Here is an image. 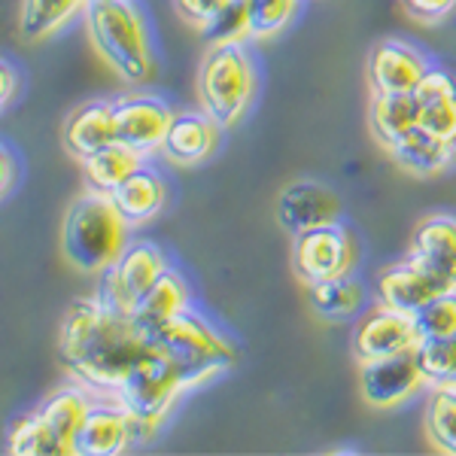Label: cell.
I'll use <instances>...</instances> for the list:
<instances>
[{"label":"cell","instance_id":"9a60e30c","mask_svg":"<svg viewBox=\"0 0 456 456\" xmlns=\"http://www.w3.org/2000/svg\"><path fill=\"white\" fill-rule=\"evenodd\" d=\"M429 70V61L404 40H380L369 53V86L374 94L417 92Z\"/></svg>","mask_w":456,"mask_h":456},{"label":"cell","instance_id":"3957f363","mask_svg":"<svg viewBox=\"0 0 456 456\" xmlns=\"http://www.w3.org/2000/svg\"><path fill=\"white\" fill-rule=\"evenodd\" d=\"M86 25L98 55L119 73V79L141 86L152 77L150 34L134 0H88Z\"/></svg>","mask_w":456,"mask_h":456},{"label":"cell","instance_id":"4fadbf2b","mask_svg":"<svg viewBox=\"0 0 456 456\" xmlns=\"http://www.w3.org/2000/svg\"><path fill=\"white\" fill-rule=\"evenodd\" d=\"M344 204L332 189L314 180H296L277 198V223L292 238L314 228L341 223Z\"/></svg>","mask_w":456,"mask_h":456},{"label":"cell","instance_id":"52a82bcc","mask_svg":"<svg viewBox=\"0 0 456 456\" xmlns=\"http://www.w3.org/2000/svg\"><path fill=\"white\" fill-rule=\"evenodd\" d=\"M186 389H195L189 374L167 356H161L159 350H152L150 344V353L137 359L134 369L125 374L122 387L116 389V399L131 411V417L141 423V429L150 438Z\"/></svg>","mask_w":456,"mask_h":456},{"label":"cell","instance_id":"d6a6232c","mask_svg":"<svg viewBox=\"0 0 456 456\" xmlns=\"http://www.w3.org/2000/svg\"><path fill=\"white\" fill-rule=\"evenodd\" d=\"M228 4H232V0H174V6L183 16V21H189V25L198 28V31L210 28Z\"/></svg>","mask_w":456,"mask_h":456},{"label":"cell","instance_id":"836d02e7","mask_svg":"<svg viewBox=\"0 0 456 456\" xmlns=\"http://www.w3.org/2000/svg\"><path fill=\"white\" fill-rule=\"evenodd\" d=\"M402 10L420 25H438L456 12V0H402Z\"/></svg>","mask_w":456,"mask_h":456},{"label":"cell","instance_id":"2e32d148","mask_svg":"<svg viewBox=\"0 0 456 456\" xmlns=\"http://www.w3.org/2000/svg\"><path fill=\"white\" fill-rule=\"evenodd\" d=\"M408 259L436 277L447 292H456V219L441 213L420 219L411 238Z\"/></svg>","mask_w":456,"mask_h":456},{"label":"cell","instance_id":"e0dca14e","mask_svg":"<svg viewBox=\"0 0 456 456\" xmlns=\"http://www.w3.org/2000/svg\"><path fill=\"white\" fill-rule=\"evenodd\" d=\"M444 286H441L436 277L426 274L417 262H399L393 268H387L384 274L378 277V298L380 305L393 307V311H402L408 316H414L417 311H423L429 301H436L438 296H444Z\"/></svg>","mask_w":456,"mask_h":456},{"label":"cell","instance_id":"d6986e66","mask_svg":"<svg viewBox=\"0 0 456 456\" xmlns=\"http://www.w3.org/2000/svg\"><path fill=\"white\" fill-rule=\"evenodd\" d=\"M219 125L210 119L208 113H180L174 116L171 128H167V137H165V152L174 165H201L213 156L219 143Z\"/></svg>","mask_w":456,"mask_h":456},{"label":"cell","instance_id":"7c38bea8","mask_svg":"<svg viewBox=\"0 0 456 456\" xmlns=\"http://www.w3.org/2000/svg\"><path fill=\"white\" fill-rule=\"evenodd\" d=\"M174 122L171 107L152 94H134L113 104V125H116V143L131 146L141 156H150L165 146L167 128Z\"/></svg>","mask_w":456,"mask_h":456},{"label":"cell","instance_id":"83f0119b","mask_svg":"<svg viewBox=\"0 0 456 456\" xmlns=\"http://www.w3.org/2000/svg\"><path fill=\"white\" fill-rule=\"evenodd\" d=\"M426 436L438 453L456 456V384H436L426 402Z\"/></svg>","mask_w":456,"mask_h":456},{"label":"cell","instance_id":"ac0fdd59","mask_svg":"<svg viewBox=\"0 0 456 456\" xmlns=\"http://www.w3.org/2000/svg\"><path fill=\"white\" fill-rule=\"evenodd\" d=\"M387 156L402 167V171L414 176H436L456 161V143L444 141V137L426 131L423 125L411 128L408 134L395 137V141L384 143Z\"/></svg>","mask_w":456,"mask_h":456},{"label":"cell","instance_id":"d590c367","mask_svg":"<svg viewBox=\"0 0 456 456\" xmlns=\"http://www.w3.org/2000/svg\"><path fill=\"white\" fill-rule=\"evenodd\" d=\"M12 183H16V159L10 146H4V198L12 195Z\"/></svg>","mask_w":456,"mask_h":456},{"label":"cell","instance_id":"5b68a950","mask_svg":"<svg viewBox=\"0 0 456 456\" xmlns=\"http://www.w3.org/2000/svg\"><path fill=\"white\" fill-rule=\"evenodd\" d=\"M150 344L152 350L167 356L174 365H180L195 387L219 378V374L238 362L234 344H228L192 307H186L183 314H176L167 322H161L159 329H152Z\"/></svg>","mask_w":456,"mask_h":456},{"label":"cell","instance_id":"6da1fadb","mask_svg":"<svg viewBox=\"0 0 456 456\" xmlns=\"http://www.w3.org/2000/svg\"><path fill=\"white\" fill-rule=\"evenodd\" d=\"M150 353V335L128 311L107 305L101 296L77 298L58 335V356L77 384L92 393H113L125 374Z\"/></svg>","mask_w":456,"mask_h":456},{"label":"cell","instance_id":"cb8c5ba5","mask_svg":"<svg viewBox=\"0 0 456 456\" xmlns=\"http://www.w3.org/2000/svg\"><path fill=\"white\" fill-rule=\"evenodd\" d=\"M141 165H143L141 152H134L125 143H110L104 150L94 152V156L83 159V176H86L88 189L113 195Z\"/></svg>","mask_w":456,"mask_h":456},{"label":"cell","instance_id":"7402d4cb","mask_svg":"<svg viewBox=\"0 0 456 456\" xmlns=\"http://www.w3.org/2000/svg\"><path fill=\"white\" fill-rule=\"evenodd\" d=\"M417 98H420V125L432 134L444 137L456 143V79L451 73L432 68L417 86Z\"/></svg>","mask_w":456,"mask_h":456},{"label":"cell","instance_id":"8992f818","mask_svg":"<svg viewBox=\"0 0 456 456\" xmlns=\"http://www.w3.org/2000/svg\"><path fill=\"white\" fill-rule=\"evenodd\" d=\"M256 94V70L240 40L216 43L198 70V101L219 128H234L244 119Z\"/></svg>","mask_w":456,"mask_h":456},{"label":"cell","instance_id":"4316f807","mask_svg":"<svg viewBox=\"0 0 456 456\" xmlns=\"http://www.w3.org/2000/svg\"><path fill=\"white\" fill-rule=\"evenodd\" d=\"M86 6L88 0H21L19 31L28 40H43V37L55 34L58 28L68 25Z\"/></svg>","mask_w":456,"mask_h":456},{"label":"cell","instance_id":"44dd1931","mask_svg":"<svg viewBox=\"0 0 456 456\" xmlns=\"http://www.w3.org/2000/svg\"><path fill=\"white\" fill-rule=\"evenodd\" d=\"M110 143H116V125L113 104H107V101H92V104L79 107L64 125V146L79 161L94 156Z\"/></svg>","mask_w":456,"mask_h":456},{"label":"cell","instance_id":"8fae6325","mask_svg":"<svg viewBox=\"0 0 456 456\" xmlns=\"http://www.w3.org/2000/svg\"><path fill=\"white\" fill-rule=\"evenodd\" d=\"M420 335L414 329V316L378 305L369 311L353 329V353L359 362H378V359L404 356L414 353Z\"/></svg>","mask_w":456,"mask_h":456},{"label":"cell","instance_id":"f546056e","mask_svg":"<svg viewBox=\"0 0 456 456\" xmlns=\"http://www.w3.org/2000/svg\"><path fill=\"white\" fill-rule=\"evenodd\" d=\"M298 0H247V16H249V37L253 40H268V37L281 34L296 16Z\"/></svg>","mask_w":456,"mask_h":456},{"label":"cell","instance_id":"7a4b0ae2","mask_svg":"<svg viewBox=\"0 0 456 456\" xmlns=\"http://www.w3.org/2000/svg\"><path fill=\"white\" fill-rule=\"evenodd\" d=\"M128 247V219L107 192L88 189L70 204L61 228L64 259L83 274H104Z\"/></svg>","mask_w":456,"mask_h":456},{"label":"cell","instance_id":"603a6c76","mask_svg":"<svg viewBox=\"0 0 456 456\" xmlns=\"http://www.w3.org/2000/svg\"><path fill=\"white\" fill-rule=\"evenodd\" d=\"M110 198H113V204L119 208L122 216L128 219V225H137L159 216L167 201V186L161 180V174L141 165Z\"/></svg>","mask_w":456,"mask_h":456},{"label":"cell","instance_id":"30bf717a","mask_svg":"<svg viewBox=\"0 0 456 456\" xmlns=\"http://www.w3.org/2000/svg\"><path fill=\"white\" fill-rule=\"evenodd\" d=\"M146 432L131 417V411L116 402H92L83 426L77 432L73 456H119L131 451L134 441H143Z\"/></svg>","mask_w":456,"mask_h":456},{"label":"cell","instance_id":"277c9868","mask_svg":"<svg viewBox=\"0 0 456 456\" xmlns=\"http://www.w3.org/2000/svg\"><path fill=\"white\" fill-rule=\"evenodd\" d=\"M94 393L83 384L61 387L10 432L6 451L12 456H73L77 432L83 426Z\"/></svg>","mask_w":456,"mask_h":456},{"label":"cell","instance_id":"ffe728a7","mask_svg":"<svg viewBox=\"0 0 456 456\" xmlns=\"http://www.w3.org/2000/svg\"><path fill=\"white\" fill-rule=\"evenodd\" d=\"M186 307H192V296H189V286L183 281L180 274H176L174 268H167L165 274L159 277L156 283L150 286V289L143 292L141 298L131 305V320L137 322V326L143 329L146 335L152 332V329H159L161 322H167L171 316L183 314Z\"/></svg>","mask_w":456,"mask_h":456},{"label":"cell","instance_id":"484cf974","mask_svg":"<svg viewBox=\"0 0 456 456\" xmlns=\"http://www.w3.org/2000/svg\"><path fill=\"white\" fill-rule=\"evenodd\" d=\"M307 301H311L314 314L322 316L329 322L338 320H350V316L359 314L365 301L362 286L353 281V274H341V277H329V281H316L307 283Z\"/></svg>","mask_w":456,"mask_h":456},{"label":"cell","instance_id":"ba28073f","mask_svg":"<svg viewBox=\"0 0 456 456\" xmlns=\"http://www.w3.org/2000/svg\"><path fill=\"white\" fill-rule=\"evenodd\" d=\"M359 259L356 238L347 225L332 223L292 238V271L301 283L329 281V277L353 274Z\"/></svg>","mask_w":456,"mask_h":456},{"label":"cell","instance_id":"e575fe53","mask_svg":"<svg viewBox=\"0 0 456 456\" xmlns=\"http://www.w3.org/2000/svg\"><path fill=\"white\" fill-rule=\"evenodd\" d=\"M19 88H21V83H19L16 68H12L10 61H4V92H0V104L10 107V104H12V98L19 94Z\"/></svg>","mask_w":456,"mask_h":456},{"label":"cell","instance_id":"5bb4252c","mask_svg":"<svg viewBox=\"0 0 456 456\" xmlns=\"http://www.w3.org/2000/svg\"><path fill=\"white\" fill-rule=\"evenodd\" d=\"M423 384L426 378L414 353L378 359V362H359V387H362V399L371 408H395V404L408 402Z\"/></svg>","mask_w":456,"mask_h":456},{"label":"cell","instance_id":"1f68e13d","mask_svg":"<svg viewBox=\"0 0 456 456\" xmlns=\"http://www.w3.org/2000/svg\"><path fill=\"white\" fill-rule=\"evenodd\" d=\"M208 40L216 46V43H232V40H244L249 37V16H247V0H232L219 19L213 21L210 28L201 31Z\"/></svg>","mask_w":456,"mask_h":456},{"label":"cell","instance_id":"4dcf8cb0","mask_svg":"<svg viewBox=\"0 0 456 456\" xmlns=\"http://www.w3.org/2000/svg\"><path fill=\"white\" fill-rule=\"evenodd\" d=\"M414 329L423 338H447L456 335V292H444L436 301L414 314Z\"/></svg>","mask_w":456,"mask_h":456},{"label":"cell","instance_id":"f1b7e54d","mask_svg":"<svg viewBox=\"0 0 456 456\" xmlns=\"http://www.w3.org/2000/svg\"><path fill=\"white\" fill-rule=\"evenodd\" d=\"M414 359L426 384H456V335L423 338L414 347Z\"/></svg>","mask_w":456,"mask_h":456},{"label":"cell","instance_id":"d4e9b609","mask_svg":"<svg viewBox=\"0 0 456 456\" xmlns=\"http://www.w3.org/2000/svg\"><path fill=\"white\" fill-rule=\"evenodd\" d=\"M420 98L417 92H399V94H374L371 101V131L380 141V146L408 134L411 128L420 125Z\"/></svg>","mask_w":456,"mask_h":456},{"label":"cell","instance_id":"9c48e42d","mask_svg":"<svg viewBox=\"0 0 456 456\" xmlns=\"http://www.w3.org/2000/svg\"><path fill=\"white\" fill-rule=\"evenodd\" d=\"M167 268H171L167 256L161 253L156 244L137 240V244L125 247V253L116 259L113 268L101 274L104 281H101L98 296L104 298L107 305L119 307V311H131V305H134Z\"/></svg>","mask_w":456,"mask_h":456}]
</instances>
